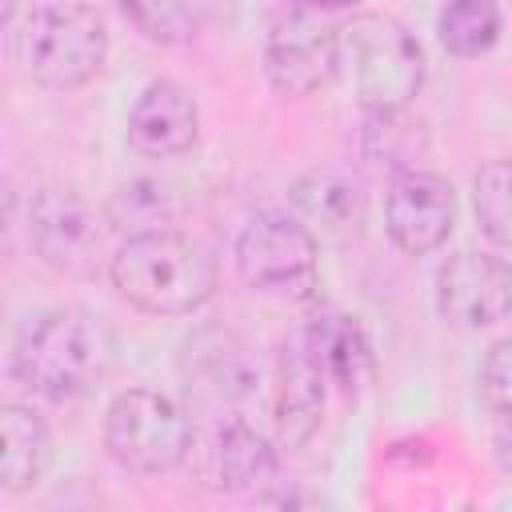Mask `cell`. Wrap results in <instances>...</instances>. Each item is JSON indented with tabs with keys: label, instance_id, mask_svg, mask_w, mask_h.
<instances>
[{
	"label": "cell",
	"instance_id": "obj_1",
	"mask_svg": "<svg viewBox=\"0 0 512 512\" xmlns=\"http://www.w3.org/2000/svg\"><path fill=\"white\" fill-rule=\"evenodd\" d=\"M116 364L112 324L80 304L28 316L12 340V376L44 400L88 396Z\"/></svg>",
	"mask_w": 512,
	"mask_h": 512
},
{
	"label": "cell",
	"instance_id": "obj_2",
	"mask_svg": "<svg viewBox=\"0 0 512 512\" xmlns=\"http://www.w3.org/2000/svg\"><path fill=\"white\" fill-rule=\"evenodd\" d=\"M112 288L148 316H188L216 292V256L172 228L128 236L108 256Z\"/></svg>",
	"mask_w": 512,
	"mask_h": 512
},
{
	"label": "cell",
	"instance_id": "obj_3",
	"mask_svg": "<svg viewBox=\"0 0 512 512\" xmlns=\"http://www.w3.org/2000/svg\"><path fill=\"white\" fill-rule=\"evenodd\" d=\"M336 32L356 76L360 108L368 116H400L424 88L420 40L388 12H356Z\"/></svg>",
	"mask_w": 512,
	"mask_h": 512
},
{
	"label": "cell",
	"instance_id": "obj_4",
	"mask_svg": "<svg viewBox=\"0 0 512 512\" xmlns=\"http://www.w3.org/2000/svg\"><path fill=\"white\" fill-rule=\"evenodd\" d=\"M188 408L156 388H124L104 408V448L108 456L140 476L172 472L192 448Z\"/></svg>",
	"mask_w": 512,
	"mask_h": 512
},
{
	"label": "cell",
	"instance_id": "obj_5",
	"mask_svg": "<svg viewBox=\"0 0 512 512\" xmlns=\"http://www.w3.org/2000/svg\"><path fill=\"white\" fill-rule=\"evenodd\" d=\"M236 272L252 292L312 300L320 284V240L296 212H256L236 236Z\"/></svg>",
	"mask_w": 512,
	"mask_h": 512
},
{
	"label": "cell",
	"instance_id": "obj_6",
	"mask_svg": "<svg viewBox=\"0 0 512 512\" xmlns=\"http://www.w3.org/2000/svg\"><path fill=\"white\" fill-rule=\"evenodd\" d=\"M20 60L44 88H80L108 60V28L84 4H44L20 32Z\"/></svg>",
	"mask_w": 512,
	"mask_h": 512
},
{
	"label": "cell",
	"instance_id": "obj_7",
	"mask_svg": "<svg viewBox=\"0 0 512 512\" xmlns=\"http://www.w3.org/2000/svg\"><path fill=\"white\" fill-rule=\"evenodd\" d=\"M340 64H344L340 32L328 28L320 16H312L308 8H292L272 20L264 36V76L272 92L288 100H304L328 88Z\"/></svg>",
	"mask_w": 512,
	"mask_h": 512
},
{
	"label": "cell",
	"instance_id": "obj_8",
	"mask_svg": "<svg viewBox=\"0 0 512 512\" xmlns=\"http://www.w3.org/2000/svg\"><path fill=\"white\" fill-rule=\"evenodd\" d=\"M180 376H184L188 408L216 420H228L232 408H240L260 384L252 344L228 328H200L184 344Z\"/></svg>",
	"mask_w": 512,
	"mask_h": 512
},
{
	"label": "cell",
	"instance_id": "obj_9",
	"mask_svg": "<svg viewBox=\"0 0 512 512\" xmlns=\"http://www.w3.org/2000/svg\"><path fill=\"white\" fill-rule=\"evenodd\" d=\"M108 216H100L76 188H40L28 200V240L36 256L64 276H92L104 252Z\"/></svg>",
	"mask_w": 512,
	"mask_h": 512
},
{
	"label": "cell",
	"instance_id": "obj_10",
	"mask_svg": "<svg viewBox=\"0 0 512 512\" xmlns=\"http://www.w3.org/2000/svg\"><path fill=\"white\" fill-rule=\"evenodd\" d=\"M436 312L468 332L492 328L512 312V264L464 248L436 268Z\"/></svg>",
	"mask_w": 512,
	"mask_h": 512
},
{
	"label": "cell",
	"instance_id": "obj_11",
	"mask_svg": "<svg viewBox=\"0 0 512 512\" xmlns=\"http://www.w3.org/2000/svg\"><path fill=\"white\" fill-rule=\"evenodd\" d=\"M280 444H272L264 432H256L248 420L228 416L216 420L204 436H192L188 464L196 472V484L212 492H248L276 476Z\"/></svg>",
	"mask_w": 512,
	"mask_h": 512
},
{
	"label": "cell",
	"instance_id": "obj_12",
	"mask_svg": "<svg viewBox=\"0 0 512 512\" xmlns=\"http://www.w3.org/2000/svg\"><path fill=\"white\" fill-rule=\"evenodd\" d=\"M324 404H328V372L316 360L304 328H296L292 336H284V344L276 352V368H272L276 444L280 448H304L324 420Z\"/></svg>",
	"mask_w": 512,
	"mask_h": 512
},
{
	"label": "cell",
	"instance_id": "obj_13",
	"mask_svg": "<svg viewBox=\"0 0 512 512\" xmlns=\"http://www.w3.org/2000/svg\"><path fill=\"white\" fill-rule=\"evenodd\" d=\"M384 228L388 240L404 256L436 252L456 228V192L444 176L408 168L392 180L384 196Z\"/></svg>",
	"mask_w": 512,
	"mask_h": 512
},
{
	"label": "cell",
	"instance_id": "obj_14",
	"mask_svg": "<svg viewBox=\"0 0 512 512\" xmlns=\"http://www.w3.org/2000/svg\"><path fill=\"white\" fill-rule=\"evenodd\" d=\"M200 132V104L180 80H152L128 108V144L140 156H184Z\"/></svg>",
	"mask_w": 512,
	"mask_h": 512
},
{
	"label": "cell",
	"instance_id": "obj_15",
	"mask_svg": "<svg viewBox=\"0 0 512 512\" xmlns=\"http://www.w3.org/2000/svg\"><path fill=\"white\" fill-rule=\"evenodd\" d=\"M292 212L316 232V240H348L364 224V192L340 168H308L288 188Z\"/></svg>",
	"mask_w": 512,
	"mask_h": 512
},
{
	"label": "cell",
	"instance_id": "obj_16",
	"mask_svg": "<svg viewBox=\"0 0 512 512\" xmlns=\"http://www.w3.org/2000/svg\"><path fill=\"white\" fill-rule=\"evenodd\" d=\"M300 328H304L316 360L324 364L328 384H336L344 396H356L364 384H372L376 352H372V340H368V332L360 328L356 316H348L340 308H320Z\"/></svg>",
	"mask_w": 512,
	"mask_h": 512
},
{
	"label": "cell",
	"instance_id": "obj_17",
	"mask_svg": "<svg viewBox=\"0 0 512 512\" xmlns=\"http://www.w3.org/2000/svg\"><path fill=\"white\" fill-rule=\"evenodd\" d=\"M0 488L8 496H20L40 484L52 460V432L44 416L28 404H4L0 408Z\"/></svg>",
	"mask_w": 512,
	"mask_h": 512
},
{
	"label": "cell",
	"instance_id": "obj_18",
	"mask_svg": "<svg viewBox=\"0 0 512 512\" xmlns=\"http://www.w3.org/2000/svg\"><path fill=\"white\" fill-rule=\"evenodd\" d=\"M504 32V16L496 0H448L436 16V36L444 44V52L472 60L496 48Z\"/></svg>",
	"mask_w": 512,
	"mask_h": 512
},
{
	"label": "cell",
	"instance_id": "obj_19",
	"mask_svg": "<svg viewBox=\"0 0 512 512\" xmlns=\"http://www.w3.org/2000/svg\"><path fill=\"white\" fill-rule=\"evenodd\" d=\"M180 212V200H176V188L156 180V176H136L128 184H120L108 204H104V216L112 228H124L128 236L136 232H152V228H164L172 224Z\"/></svg>",
	"mask_w": 512,
	"mask_h": 512
},
{
	"label": "cell",
	"instance_id": "obj_20",
	"mask_svg": "<svg viewBox=\"0 0 512 512\" xmlns=\"http://www.w3.org/2000/svg\"><path fill=\"white\" fill-rule=\"evenodd\" d=\"M472 212L492 244L512 248V156L488 160L472 176Z\"/></svg>",
	"mask_w": 512,
	"mask_h": 512
},
{
	"label": "cell",
	"instance_id": "obj_21",
	"mask_svg": "<svg viewBox=\"0 0 512 512\" xmlns=\"http://www.w3.org/2000/svg\"><path fill=\"white\" fill-rule=\"evenodd\" d=\"M132 28L152 44H184L196 32L192 0H120Z\"/></svg>",
	"mask_w": 512,
	"mask_h": 512
},
{
	"label": "cell",
	"instance_id": "obj_22",
	"mask_svg": "<svg viewBox=\"0 0 512 512\" xmlns=\"http://www.w3.org/2000/svg\"><path fill=\"white\" fill-rule=\"evenodd\" d=\"M476 392H480V404L492 416L512 408V336H500L484 352L480 372H476Z\"/></svg>",
	"mask_w": 512,
	"mask_h": 512
},
{
	"label": "cell",
	"instance_id": "obj_23",
	"mask_svg": "<svg viewBox=\"0 0 512 512\" xmlns=\"http://www.w3.org/2000/svg\"><path fill=\"white\" fill-rule=\"evenodd\" d=\"M492 456L504 472H512V408L496 416V428H492Z\"/></svg>",
	"mask_w": 512,
	"mask_h": 512
},
{
	"label": "cell",
	"instance_id": "obj_24",
	"mask_svg": "<svg viewBox=\"0 0 512 512\" xmlns=\"http://www.w3.org/2000/svg\"><path fill=\"white\" fill-rule=\"evenodd\" d=\"M300 4H308V8H352L356 0H300Z\"/></svg>",
	"mask_w": 512,
	"mask_h": 512
}]
</instances>
